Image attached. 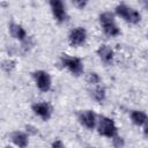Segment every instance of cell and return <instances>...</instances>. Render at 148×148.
<instances>
[{
	"mask_svg": "<svg viewBox=\"0 0 148 148\" xmlns=\"http://www.w3.org/2000/svg\"><path fill=\"white\" fill-rule=\"evenodd\" d=\"M141 5L143 6L145 9H148V0H143V1H141Z\"/></svg>",
	"mask_w": 148,
	"mask_h": 148,
	"instance_id": "cell-22",
	"label": "cell"
},
{
	"mask_svg": "<svg viewBox=\"0 0 148 148\" xmlns=\"http://www.w3.org/2000/svg\"><path fill=\"white\" fill-rule=\"evenodd\" d=\"M15 65L16 62L12 59H7V60H3L2 61V65H1V68L6 72V73H12V71L15 68Z\"/></svg>",
	"mask_w": 148,
	"mask_h": 148,
	"instance_id": "cell-16",
	"label": "cell"
},
{
	"mask_svg": "<svg viewBox=\"0 0 148 148\" xmlns=\"http://www.w3.org/2000/svg\"><path fill=\"white\" fill-rule=\"evenodd\" d=\"M31 110L32 112L39 117L42 120L47 121L51 119L52 113H53V108L50 103L45 102V101H40V102H35L31 104Z\"/></svg>",
	"mask_w": 148,
	"mask_h": 148,
	"instance_id": "cell-8",
	"label": "cell"
},
{
	"mask_svg": "<svg viewBox=\"0 0 148 148\" xmlns=\"http://www.w3.org/2000/svg\"><path fill=\"white\" fill-rule=\"evenodd\" d=\"M87 3H88V1H86V0H74V1H73V5H74L77 9H83V8L87 6Z\"/></svg>",
	"mask_w": 148,
	"mask_h": 148,
	"instance_id": "cell-18",
	"label": "cell"
},
{
	"mask_svg": "<svg viewBox=\"0 0 148 148\" xmlns=\"http://www.w3.org/2000/svg\"><path fill=\"white\" fill-rule=\"evenodd\" d=\"M29 134L23 131H14L9 134L10 141L17 148H27L29 145Z\"/></svg>",
	"mask_w": 148,
	"mask_h": 148,
	"instance_id": "cell-12",
	"label": "cell"
},
{
	"mask_svg": "<svg viewBox=\"0 0 148 148\" xmlns=\"http://www.w3.org/2000/svg\"><path fill=\"white\" fill-rule=\"evenodd\" d=\"M87 29L84 27H75L73 28L69 34H68V43L71 46L73 47H79L84 45V43L87 42Z\"/></svg>",
	"mask_w": 148,
	"mask_h": 148,
	"instance_id": "cell-7",
	"label": "cell"
},
{
	"mask_svg": "<svg viewBox=\"0 0 148 148\" xmlns=\"http://www.w3.org/2000/svg\"><path fill=\"white\" fill-rule=\"evenodd\" d=\"M3 148H13L12 146H6V147H3Z\"/></svg>",
	"mask_w": 148,
	"mask_h": 148,
	"instance_id": "cell-23",
	"label": "cell"
},
{
	"mask_svg": "<svg viewBox=\"0 0 148 148\" xmlns=\"http://www.w3.org/2000/svg\"><path fill=\"white\" fill-rule=\"evenodd\" d=\"M96 53L99 58V60L105 65H111L114 59V51L113 49L108 44H102L96 50Z\"/></svg>",
	"mask_w": 148,
	"mask_h": 148,
	"instance_id": "cell-10",
	"label": "cell"
},
{
	"mask_svg": "<svg viewBox=\"0 0 148 148\" xmlns=\"http://www.w3.org/2000/svg\"><path fill=\"white\" fill-rule=\"evenodd\" d=\"M77 120L83 127L91 131V130L96 128V126H97L98 116L92 110H89V109L88 110H81L77 113Z\"/></svg>",
	"mask_w": 148,
	"mask_h": 148,
	"instance_id": "cell-9",
	"label": "cell"
},
{
	"mask_svg": "<svg viewBox=\"0 0 148 148\" xmlns=\"http://www.w3.org/2000/svg\"><path fill=\"white\" fill-rule=\"evenodd\" d=\"M92 148H97V147H92Z\"/></svg>",
	"mask_w": 148,
	"mask_h": 148,
	"instance_id": "cell-24",
	"label": "cell"
},
{
	"mask_svg": "<svg viewBox=\"0 0 148 148\" xmlns=\"http://www.w3.org/2000/svg\"><path fill=\"white\" fill-rule=\"evenodd\" d=\"M31 76H32V80H34L36 87L40 91L47 92V91L51 90V88H52V79H51V75L46 71H43V69L34 71L31 73Z\"/></svg>",
	"mask_w": 148,
	"mask_h": 148,
	"instance_id": "cell-5",
	"label": "cell"
},
{
	"mask_svg": "<svg viewBox=\"0 0 148 148\" xmlns=\"http://www.w3.org/2000/svg\"><path fill=\"white\" fill-rule=\"evenodd\" d=\"M87 82L91 86H97L101 83V76L96 72H90L87 74Z\"/></svg>",
	"mask_w": 148,
	"mask_h": 148,
	"instance_id": "cell-15",
	"label": "cell"
},
{
	"mask_svg": "<svg viewBox=\"0 0 148 148\" xmlns=\"http://www.w3.org/2000/svg\"><path fill=\"white\" fill-rule=\"evenodd\" d=\"M25 132L29 135H36L38 133V130L32 125H25Z\"/></svg>",
	"mask_w": 148,
	"mask_h": 148,
	"instance_id": "cell-19",
	"label": "cell"
},
{
	"mask_svg": "<svg viewBox=\"0 0 148 148\" xmlns=\"http://www.w3.org/2000/svg\"><path fill=\"white\" fill-rule=\"evenodd\" d=\"M142 127H143V134H145V136L148 138V120L146 121V124Z\"/></svg>",
	"mask_w": 148,
	"mask_h": 148,
	"instance_id": "cell-21",
	"label": "cell"
},
{
	"mask_svg": "<svg viewBox=\"0 0 148 148\" xmlns=\"http://www.w3.org/2000/svg\"><path fill=\"white\" fill-rule=\"evenodd\" d=\"M8 31H9V35H10L14 39H16V40H18V42H21V43H24V42L29 38L27 30H25L21 24H18V23H15V22L9 23V25H8Z\"/></svg>",
	"mask_w": 148,
	"mask_h": 148,
	"instance_id": "cell-11",
	"label": "cell"
},
{
	"mask_svg": "<svg viewBox=\"0 0 148 148\" xmlns=\"http://www.w3.org/2000/svg\"><path fill=\"white\" fill-rule=\"evenodd\" d=\"M114 14L130 24H138L141 21L140 12L124 2H120L114 7Z\"/></svg>",
	"mask_w": 148,
	"mask_h": 148,
	"instance_id": "cell-2",
	"label": "cell"
},
{
	"mask_svg": "<svg viewBox=\"0 0 148 148\" xmlns=\"http://www.w3.org/2000/svg\"><path fill=\"white\" fill-rule=\"evenodd\" d=\"M51 13L53 15V18L58 23H65L68 21V13L65 6V2L61 0H51L49 2Z\"/></svg>",
	"mask_w": 148,
	"mask_h": 148,
	"instance_id": "cell-6",
	"label": "cell"
},
{
	"mask_svg": "<svg viewBox=\"0 0 148 148\" xmlns=\"http://www.w3.org/2000/svg\"><path fill=\"white\" fill-rule=\"evenodd\" d=\"M90 96L91 98L97 103H103L106 98V90L102 84L92 86V89H90Z\"/></svg>",
	"mask_w": 148,
	"mask_h": 148,
	"instance_id": "cell-13",
	"label": "cell"
},
{
	"mask_svg": "<svg viewBox=\"0 0 148 148\" xmlns=\"http://www.w3.org/2000/svg\"><path fill=\"white\" fill-rule=\"evenodd\" d=\"M130 119L135 126H143L148 120V114L140 110H132L130 113Z\"/></svg>",
	"mask_w": 148,
	"mask_h": 148,
	"instance_id": "cell-14",
	"label": "cell"
},
{
	"mask_svg": "<svg viewBox=\"0 0 148 148\" xmlns=\"http://www.w3.org/2000/svg\"><path fill=\"white\" fill-rule=\"evenodd\" d=\"M99 25L103 30V32L109 37H117L120 35V29L116 22L114 14L106 10L99 14L98 16Z\"/></svg>",
	"mask_w": 148,
	"mask_h": 148,
	"instance_id": "cell-1",
	"label": "cell"
},
{
	"mask_svg": "<svg viewBox=\"0 0 148 148\" xmlns=\"http://www.w3.org/2000/svg\"><path fill=\"white\" fill-rule=\"evenodd\" d=\"M112 145L114 146V148H123L124 145H125V141H124V139L121 136L117 135L116 138L112 139Z\"/></svg>",
	"mask_w": 148,
	"mask_h": 148,
	"instance_id": "cell-17",
	"label": "cell"
},
{
	"mask_svg": "<svg viewBox=\"0 0 148 148\" xmlns=\"http://www.w3.org/2000/svg\"><path fill=\"white\" fill-rule=\"evenodd\" d=\"M96 131L99 135L104 138H109L111 140L118 135V127L114 120L106 116H98Z\"/></svg>",
	"mask_w": 148,
	"mask_h": 148,
	"instance_id": "cell-3",
	"label": "cell"
},
{
	"mask_svg": "<svg viewBox=\"0 0 148 148\" xmlns=\"http://www.w3.org/2000/svg\"><path fill=\"white\" fill-rule=\"evenodd\" d=\"M60 62H61L62 67L66 68L74 76H80L84 71L83 61L79 57H74V56L62 53L60 56Z\"/></svg>",
	"mask_w": 148,
	"mask_h": 148,
	"instance_id": "cell-4",
	"label": "cell"
},
{
	"mask_svg": "<svg viewBox=\"0 0 148 148\" xmlns=\"http://www.w3.org/2000/svg\"><path fill=\"white\" fill-rule=\"evenodd\" d=\"M51 148H65V145H64V142L60 139H56L51 143Z\"/></svg>",
	"mask_w": 148,
	"mask_h": 148,
	"instance_id": "cell-20",
	"label": "cell"
}]
</instances>
